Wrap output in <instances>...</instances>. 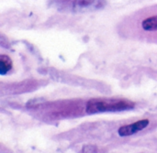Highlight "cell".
Returning <instances> with one entry per match:
<instances>
[{"instance_id":"obj_1","label":"cell","mask_w":157,"mask_h":153,"mask_svg":"<svg viewBox=\"0 0 157 153\" xmlns=\"http://www.w3.org/2000/svg\"><path fill=\"white\" fill-rule=\"evenodd\" d=\"M134 103L123 99H91L86 105L88 114H97L103 112H116L132 109Z\"/></svg>"},{"instance_id":"obj_2","label":"cell","mask_w":157,"mask_h":153,"mask_svg":"<svg viewBox=\"0 0 157 153\" xmlns=\"http://www.w3.org/2000/svg\"><path fill=\"white\" fill-rule=\"evenodd\" d=\"M148 125H149V120L148 119H143V120L137 121L135 123L121 127L119 129L118 133L121 137H128V136H131L132 134L137 133L138 131L144 129L145 128H147Z\"/></svg>"},{"instance_id":"obj_3","label":"cell","mask_w":157,"mask_h":153,"mask_svg":"<svg viewBox=\"0 0 157 153\" xmlns=\"http://www.w3.org/2000/svg\"><path fill=\"white\" fill-rule=\"evenodd\" d=\"M103 0H75L73 9L75 12H86L95 10L102 6Z\"/></svg>"},{"instance_id":"obj_4","label":"cell","mask_w":157,"mask_h":153,"mask_svg":"<svg viewBox=\"0 0 157 153\" xmlns=\"http://www.w3.org/2000/svg\"><path fill=\"white\" fill-rule=\"evenodd\" d=\"M11 68H12L11 59L6 55L2 54L0 56V73L4 75L6 73H8L11 70Z\"/></svg>"},{"instance_id":"obj_5","label":"cell","mask_w":157,"mask_h":153,"mask_svg":"<svg viewBox=\"0 0 157 153\" xmlns=\"http://www.w3.org/2000/svg\"><path fill=\"white\" fill-rule=\"evenodd\" d=\"M144 29L147 31H155L157 30V16H154L144 19L142 23Z\"/></svg>"},{"instance_id":"obj_6","label":"cell","mask_w":157,"mask_h":153,"mask_svg":"<svg viewBox=\"0 0 157 153\" xmlns=\"http://www.w3.org/2000/svg\"><path fill=\"white\" fill-rule=\"evenodd\" d=\"M82 153H98V149L93 145H86L83 148Z\"/></svg>"}]
</instances>
